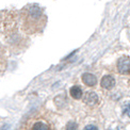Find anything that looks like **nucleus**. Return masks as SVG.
I'll return each instance as SVG.
<instances>
[{
  "label": "nucleus",
  "instance_id": "f257e3e1",
  "mask_svg": "<svg viewBox=\"0 0 130 130\" xmlns=\"http://www.w3.org/2000/svg\"><path fill=\"white\" fill-rule=\"evenodd\" d=\"M24 28L27 32H35L41 30V23L45 24V16L41 8L37 5H30L24 11Z\"/></svg>",
  "mask_w": 130,
  "mask_h": 130
},
{
  "label": "nucleus",
  "instance_id": "f03ea898",
  "mask_svg": "<svg viewBox=\"0 0 130 130\" xmlns=\"http://www.w3.org/2000/svg\"><path fill=\"white\" fill-rule=\"evenodd\" d=\"M117 69L121 74H130V58L122 57L117 61Z\"/></svg>",
  "mask_w": 130,
  "mask_h": 130
},
{
  "label": "nucleus",
  "instance_id": "7ed1b4c3",
  "mask_svg": "<svg viewBox=\"0 0 130 130\" xmlns=\"http://www.w3.org/2000/svg\"><path fill=\"white\" fill-rule=\"evenodd\" d=\"M100 84H101V86H102L104 89H106V90H111L113 86L115 85V80H114V78H113L112 76L106 75V76H104V77H102V79H101V81H100Z\"/></svg>",
  "mask_w": 130,
  "mask_h": 130
},
{
  "label": "nucleus",
  "instance_id": "20e7f679",
  "mask_svg": "<svg viewBox=\"0 0 130 130\" xmlns=\"http://www.w3.org/2000/svg\"><path fill=\"white\" fill-rule=\"evenodd\" d=\"M84 102L88 106H94L98 102V96L94 92H88L84 96Z\"/></svg>",
  "mask_w": 130,
  "mask_h": 130
},
{
  "label": "nucleus",
  "instance_id": "39448f33",
  "mask_svg": "<svg viewBox=\"0 0 130 130\" xmlns=\"http://www.w3.org/2000/svg\"><path fill=\"white\" fill-rule=\"evenodd\" d=\"M82 81L84 82L85 85L88 86H94L97 83V78L93 74H90V73H85L82 75Z\"/></svg>",
  "mask_w": 130,
  "mask_h": 130
},
{
  "label": "nucleus",
  "instance_id": "423d86ee",
  "mask_svg": "<svg viewBox=\"0 0 130 130\" xmlns=\"http://www.w3.org/2000/svg\"><path fill=\"white\" fill-rule=\"evenodd\" d=\"M69 93H70V96H72L73 98L80 99L81 96H82V89H81L80 86H78V85H75V86H73V88L70 89Z\"/></svg>",
  "mask_w": 130,
  "mask_h": 130
},
{
  "label": "nucleus",
  "instance_id": "0eeeda50",
  "mask_svg": "<svg viewBox=\"0 0 130 130\" xmlns=\"http://www.w3.org/2000/svg\"><path fill=\"white\" fill-rule=\"evenodd\" d=\"M32 129H34V130H47V129H49V126L40 122V123H35L33 125V127H32Z\"/></svg>",
  "mask_w": 130,
  "mask_h": 130
},
{
  "label": "nucleus",
  "instance_id": "6e6552de",
  "mask_svg": "<svg viewBox=\"0 0 130 130\" xmlns=\"http://www.w3.org/2000/svg\"><path fill=\"white\" fill-rule=\"evenodd\" d=\"M123 113L130 117V102L126 101L123 104Z\"/></svg>",
  "mask_w": 130,
  "mask_h": 130
},
{
  "label": "nucleus",
  "instance_id": "1a4fd4ad",
  "mask_svg": "<svg viewBox=\"0 0 130 130\" xmlns=\"http://www.w3.org/2000/svg\"><path fill=\"white\" fill-rule=\"evenodd\" d=\"M67 129H77V125H76V123H73V122H69L66 126Z\"/></svg>",
  "mask_w": 130,
  "mask_h": 130
},
{
  "label": "nucleus",
  "instance_id": "9d476101",
  "mask_svg": "<svg viewBox=\"0 0 130 130\" xmlns=\"http://www.w3.org/2000/svg\"><path fill=\"white\" fill-rule=\"evenodd\" d=\"M85 129H86V130H90V129H93V130H97L98 128H97L96 126H93V125H89V126H86V127H85Z\"/></svg>",
  "mask_w": 130,
  "mask_h": 130
}]
</instances>
